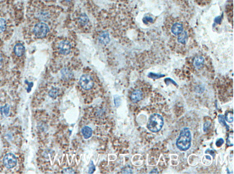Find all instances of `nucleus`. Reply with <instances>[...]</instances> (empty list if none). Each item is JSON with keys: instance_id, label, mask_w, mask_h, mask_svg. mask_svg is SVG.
Instances as JSON below:
<instances>
[{"instance_id": "nucleus-1", "label": "nucleus", "mask_w": 234, "mask_h": 174, "mask_svg": "<svg viewBox=\"0 0 234 174\" xmlns=\"http://www.w3.org/2000/svg\"><path fill=\"white\" fill-rule=\"evenodd\" d=\"M169 40L176 51L184 53L188 49L193 40V34L188 24L179 18H169L165 24Z\"/></svg>"}, {"instance_id": "nucleus-2", "label": "nucleus", "mask_w": 234, "mask_h": 174, "mask_svg": "<svg viewBox=\"0 0 234 174\" xmlns=\"http://www.w3.org/2000/svg\"><path fill=\"white\" fill-rule=\"evenodd\" d=\"M24 21L23 9L10 2H0V38L4 41L10 40L16 27Z\"/></svg>"}, {"instance_id": "nucleus-3", "label": "nucleus", "mask_w": 234, "mask_h": 174, "mask_svg": "<svg viewBox=\"0 0 234 174\" xmlns=\"http://www.w3.org/2000/svg\"><path fill=\"white\" fill-rule=\"evenodd\" d=\"M10 58L11 62L17 67L24 66L26 60V49L24 42L20 41L14 44Z\"/></svg>"}, {"instance_id": "nucleus-4", "label": "nucleus", "mask_w": 234, "mask_h": 174, "mask_svg": "<svg viewBox=\"0 0 234 174\" xmlns=\"http://www.w3.org/2000/svg\"><path fill=\"white\" fill-rule=\"evenodd\" d=\"M192 135L190 130L184 128L181 130L176 141V145L179 150L183 151H188L191 145Z\"/></svg>"}, {"instance_id": "nucleus-5", "label": "nucleus", "mask_w": 234, "mask_h": 174, "mask_svg": "<svg viewBox=\"0 0 234 174\" xmlns=\"http://www.w3.org/2000/svg\"><path fill=\"white\" fill-rule=\"evenodd\" d=\"M164 124L163 117L161 115L154 113L151 115L149 119L147 128L153 133L160 131Z\"/></svg>"}, {"instance_id": "nucleus-6", "label": "nucleus", "mask_w": 234, "mask_h": 174, "mask_svg": "<svg viewBox=\"0 0 234 174\" xmlns=\"http://www.w3.org/2000/svg\"><path fill=\"white\" fill-rule=\"evenodd\" d=\"M11 62L10 57L0 49V75L8 72Z\"/></svg>"}, {"instance_id": "nucleus-7", "label": "nucleus", "mask_w": 234, "mask_h": 174, "mask_svg": "<svg viewBox=\"0 0 234 174\" xmlns=\"http://www.w3.org/2000/svg\"><path fill=\"white\" fill-rule=\"evenodd\" d=\"M208 62L205 55L202 54H197L191 59L189 62H190L196 70H200L203 69L206 65V62Z\"/></svg>"}, {"instance_id": "nucleus-8", "label": "nucleus", "mask_w": 234, "mask_h": 174, "mask_svg": "<svg viewBox=\"0 0 234 174\" xmlns=\"http://www.w3.org/2000/svg\"><path fill=\"white\" fill-rule=\"evenodd\" d=\"M80 87L85 90H90L94 86V81L92 77L88 74L81 75L79 81Z\"/></svg>"}, {"instance_id": "nucleus-9", "label": "nucleus", "mask_w": 234, "mask_h": 174, "mask_svg": "<svg viewBox=\"0 0 234 174\" xmlns=\"http://www.w3.org/2000/svg\"><path fill=\"white\" fill-rule=\"evenodd\" d=\"M3 163L6 168L7 169H12L17 165V158L14 154H7L4 156Z\"/></svg>"}, {"instance_id": "nucleus-10", "label": "nucleus", "mask_w": 234, "mask_h": 174, "mask_svg": "<svg viewBox=\"0 0 234 174\" xmlns=\"http://www.w3.org/2000/svg\"><path fill=\"white\" fill-rule=\"evenodd\" d=\"M58 49L59 53L62 55H68L72 50L71 42L67 40L61 41L58 44Z\"/></svg>"}, {"instance_id": "nucleus-11", "label": "nucleus", "mask_w": 234, "mask_h": 174, "mask_svg": "<svg viewBox=\"0 0 234 174\" xmlns=\"http://www.w3.org/2000/svg\"><path fill=\"white\" fill-rule=\"evenodd\" d=\"M143 95V93L139 89L135 90L130 95V99L133 103H136L142 100Z\"/></svg>"}, {"instance_id": "nucleus-12", "label": "nucleus", "mask_w": 234, "mask_h": 174, "mask_svg": "<svg viewBox=\"0 0 234 174\" xmlns=\"http://www.w3.org/2000/svg\"><path fill=\"white\" fill-rule=\"evenodd\" d=\"M98 40L100 44L104 45H107L110 40L109 33L107 31H102L99 35Z\"/></svg>"}, {"instance_id": "nucleus-13", "label": "nucleus", "mask_w": 234, "mask_h": 174, "mask_svg": "<svg viewBox=\"0 0 234 174\" xmlns=\"http://www.w3.org/2000/svg\"><path fill=\"white\" fill-rule=\"evenodd\" d=\"M81 133L85 139H88L92 137L93 130L89 126H86L81 129Z\"/></svg>"}, {"instance_id": "nucleus-14", "label": "nucleus", "mask_w": 234, "mask_h": 174, "mask_svg": "<svg viewBox=\"0 0 234 174\" xmlns=\"http://www.w3.org/2000/svg\"><path fill=\"white\" fill-rule=\"evenodd\" d=\"M62 78L65 81H68L72 77V73L67 68H64L61 70Z\"/></svg>"}, {"instance_id": "nucleus-15", "label": "nucleus", "mask_w": 234, "mask_h": 174, "mask_svg": "<svg viewBox=\"0 0 234 174\" xmlns=\"http://www.w3.org/2000/svg\"><path fill=\"white\" fill-rule=\"evenodd\" d=\"M89 20L86 14H81L79 17V23L81 26H86L89 23Z\"/></svg>"}, {"instance_id": "nucleus-16", "label": "nucleus", "mask_w": 234, "mask_h": 174, "mask_svg": "<svg viewBox=\"0 0 234 174\" xmlns=\"http://www.w3.org/2000/svg\"><path fill=\"white\" fill-rule=\"evenodd\" d=\"M226 144L228 146H233L234 145L233 131L230 132L228 134L226 139Z\"/></svg>"}, {"instance_id": "nucleus-17", "label": "nucleus", "mask_w": 234, "mask_h": 174, "mask_svg": "<svg viewBox=\"0 0 234 174\" xmlns=\"http://www.w3.org/2000/svg\"><path fill=\"white\" fill-rule=\"evenodd\" d=\"M224 119L229 123L233 122V112H226L224 116Z\"/></svg>"}, {"instance_id": "nucleus-18", "label": "nucleus", "mask_w": 234, "mask_h": 174, "mask_svg": "<svg viewBox=\"0 0 234 174\" xmlns=\"http://www.w3.org/2000/svg\"><path fill=\"white\" fill-rule=\"evenodd\" d=\"M218 120L219 122L222 126H224V127H225V128H226V130H229L230 127L227 125V123H226V122H225L224 116H223V115H219Z\"/></svg>"}, {"instance_id": "nucleus-19", "label": "nucleus", "mask_w": 234, "mask_h": 174, "mask_svg": "<svg viewBox=\"0 0 234 174\" xmlns=\"http://www.w3.org/2000/svg\"><path fill=\"white\" fill-rule=\"evenodd\" d=\"M49 95L50 97H52L54 99H55L58 96V89L56 88L53 87L49 91Z\"/></svg>"}, {"instance_id": "nucleus-20", "label": "nucleus", "mask_w": 234, "mask_h": 174, "mask_svg": "<svg viewBox=\"0 0 234 174\" xmlns=\"http://www.w3.org/2000/svg\"><path fill=\"white\" fill-rule=\"evenodd\" d=\"M9 106L6 104L4 107H1L0 110H1V113L4 114L5 115L7 116V115L9 114Z\"/></svg>"}, {"instance_id": "nucleus-21", "label": "nucleus", "mask_w": 234, "mask_h": 174, "mask_svg": "<svg viewBox=\"0 0 234 174\" xmlns=\"http://www.w3.org/2000/svg\"><path fill=\"white\" fill-rule=\"evenodd\" d=\"M122 100L120 96L118 95H115L114 96V103L116 107L118 108L121 104Z\"/></svg>"}, {"instance_id": "nucleus-22", "label": "nucleus", "mask_w": 234, "mask_h": 174, "mask_svg": "<svg viewBox=\"0 0 234 174\" xmlns=\"http://www.w3.org/2000/svg\"><path fill=\"white\" fill-rule=\"evenodd\" d=\"M95 171V166L92 160L90 161V165L88 169V174H93Z\"/></svg>"}, {"instance_id": "nucleus-23", "label": "nucleus", "mask_w": 234, "mask_h": 174, "mask_svg": "<svg viewBox=\"0 0 234 174\" xmlns=\"http://www.w3.org/2000/svg\"><path fill=\"white\" fill-rule=\"evenodd\" d=\"M164 76H165V75H163V74H156L152 73H150L148 75V76L150 78H151L153 79H158V78L162 77Z\"/></svg>"}, {"instance_id": "nucleus-24", "label": "nucleus", "mask_w": 234, "mask_h": 174, "mask_svg": "<svg viewBox=\"0 0 234 174\" xmlns=\"http://www.w3.org/2000/svg\"><path fill=\"white\" fill-rule=\"evenodd\" d=\"M224 143V140L223 138H219L216 141L215 145L217 147H220L223 145Z\"/></svg>"}, {"instance_id": "nucleus-25", "label": "nucleus", "mask_w": 234, "mask_h": 174, "mask_svg": "<svg viewBox=\"0 0 234 174\" xmlns=\"http://www.w3.org/2000/svg\"><path fill=\"white\" fill-rule=\"evenodd\" d=\"M210 126L211 123L210 121H208V122L204 123V127H203V130H204V132H206L208 131Z\"/></svg>"}, {"instance_id": "nucleus-26", "label": "nucleus", "mask_w": 234, "mask_h": 174, "mask_svg": "<svg viewBox=\"0 0 234 174\" xmlns=\"http://www.w3.org/2000/svg\"><path fill=\"white\" fill-rule=\"evenodd\" d=\"M64 173L66 174H74L75 173V171L73 169H72L71 168H67L64 169Z\"/></svg>"}, {"instance_id": "nucleus-27", "label": "nucleus", "mask_w": 234, "mask_h": 174, "mask_svg": "<svg viewBox=\"0 0 234 174\" xmlns=\"http://www.w3.org/2000/svg\"><path fill=\"white\" fill-rule=\"evenodd\" d=\"M205 153L210 154L214 158L215 156V154L213 150H210V149H207L205 151Z\"/></svg>"}, {"instance_id": "nucleus-28", "label": "nucleus", "mask_w": 234, "mask_h": 174, "mask_svg": "<svg viewBox=\"0 0 234 174\" xmlns=\"http://www.w3.org/2000/svg\"><path fill=\"white\" fill-rule=\"evenodd\" d=\"M123 173H132V171L129 168H125L122 171Z\"/></svg>"}, {"instance_id": "nucleus-29", "label": "nucleus", "mask_w": 234, "mask_h": 174, "mask_svg": "<svg viewBox=\"0 0 234 174\" xmlns=\"http://www.w3.org/2000/svg\"><path fill=\"white\" fill-rule=\"evenodd\" d=\"M195 1L198 2H200L201 3H205V2H207L209 0H195Z\"/></svg>"}, {"instance_id": "nucleus-30", "label": "nucleus", "mask_w": 234, "mask_h": 174, "mask_svg": "<svg viewBox=\"0 0 234 174\" xmlns=\"http://www.w3.org/2000/svg\"><path fill=\"white\" fill-rule=\"evenodd\" d=\"M153 171H151V172H150V173L152 174V173H155L156 174V173L155 172H156L157 173H158V171H157V169H154V170H152Z\"/></svg>"}, {"instance_id": "nucleus-31", "label": "nucleus", "mask_w": 234, "mask_h": 174, "mask_svg": "<svg viewBox=\"0 0 234 174\" xmlns=\"http://www.w3.org/2000/svg\"><path fill=\"white\" fill-rule=\"evenodd\" d=\"M4 42V41L2 40V39L0 38V48H1V47H2V46L3 45Z\"/></svg>"}, {"instance_id": "nucleus-32", "label": "nucleus", "mask_w": 234, "mask_h": 174, "mask_svg": "<svg viewBox=\"0 0 234 174\" xmlns=\"http://www.w3.org/2000/svg\"><path fill=\"white\" fill-rule=\"evenodd\" d=\"M66 2H71V1H72V0H65Z\"/></svg>"}]
</instances>
